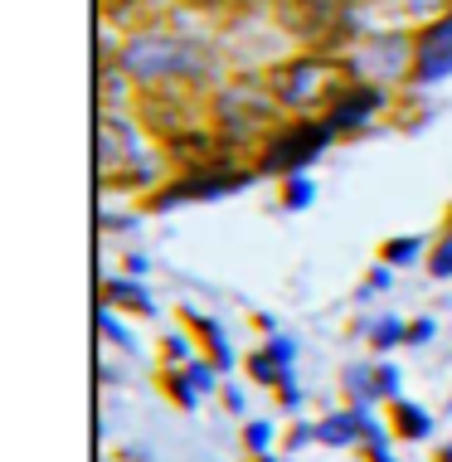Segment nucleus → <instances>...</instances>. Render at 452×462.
I'll return each mask as SVG.
<instances>
[{"label":"nucleus","mask_w":452,"mask_h":462,"mask_svg":"<svg viewBox=\"0 0 452 462\" xmlns=\"http://www.w3.org/2000/svg\"><path fill=\"white\" fill-rule=\"evenodd\" d=\"M326 83H331L326 64H292L278 73V93L287 103H317V97H326Z\"/></svg>","instance_id":"obj_1"},{"label":"nucleus","mask_w":452,"mask_h":462,"mask_svg":"<svg viewBox=\"0 0 452 462\" xmlns=\"http://www.w3.org/2000/svg\"><path fill=\"white\" fill-rule=\"evenodd\" d=\"M419 73L423 79H443V73H452V20L429 30V40H423V49H419Z\"/></svg>","instance_id":"obj_3"},{"label":"nucleus","mask_w":452,"mask_h":462,"mask_svg":"<svg viewBox=\"0 0 452 462\" xmlns=\"http://www.w3.org/2000/svg\"><path fill=\"white\" fill-rule=\"evenodd\" d=\"M321 142H326V132H321V127H317V132H311V127H297L292 136H282V142L268 152V166H272V171H292L297 161H307Z\"/></svg>","instance_id":"obj_2"}]
</instances>
